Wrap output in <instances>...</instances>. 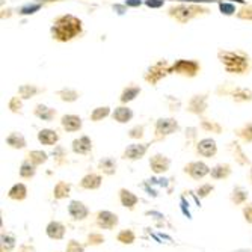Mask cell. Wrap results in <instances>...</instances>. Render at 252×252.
Instances as JSON below:
<instances>
[{
  "label": "cell",
  "instance_id": "cell-1",
  "mask_svg": "<svg viewBox=\"0 0 252 252\" xmlns=\"http://www.w3.org/2000/svg\"><path fill=\"white\" fill-rule=\"evenodd\" d=\"M83 31L82 20L73 14H63L58 17L50 28L52 38L59 42H68L79 36Z\"/></svg>",
  "mask_w": 252,
  "mask_h": 252
},
{
  "label": "cell",
  "instance_id": "cell-2",
  "mask_svg": "<svg viewBox=\"0 0 252 252\" xmlns=\"http://www.w3.org/2000/svg\"><path fill=\"white\" fill-rule=\"evenodd\" d=\"M218 59L223 65L225 71L230 74H243L249 70V58L242 52L219 50Z\"/></svg>",
  "mask_w": 252,
  "mask_h": 252
},
{
  "label": "cell",
  "instance_id": "cell-3",
  "mask_svg": "<svg viewBox=\"0 0 252 252\" xmlns=\"http://www.w3.org/2000/svg\"><path fill=\"white\" fill-rule=\"evenodd\" d=\"M202 12H205V9L198 5H177L169 9V15L175 18L178 23H181V25L190 21L192 18L198 17Z\"/></svg>",
  "mask_w": 252,
  "mask_h": 252
},
{
  "label": "cell",
  "instance_id": "cell-4",
  "mask_svg": "<svg viewBox=\"0 0 252 252\" xmlns=\"http://www.w3.org/2000/svg\"><path fill=\"white\" fill-rule=\"evenodd\" d=\"M169 74H171V65L166 61H158V62H156L154 65H151L148 68L147 73L144 74V79H145L147 83L154 86Z\"/></svg>",
  "mask_w": 252,
  "mask_h": 252
},
{
  "label": "cell",
  "instance_id": "cell-5",
  "mask_svg": "<svg viewBox=\"0 0 252 252\" xmlns=\"http://www.w3.org/2000/svg\"><path fill=\"white\" fill-rule=\"evenodd\" d=\"M199 70H201L199 62L193 59H178L171 65V74L175 73L185 77H195L199 73Z\"/></svg>",
  "mask_w": 252,
  "mask_h": 252
},
{
  "label": "cell",
  "instance_id": "cell-6",
  "mask_svg": "<svg viewBox=\"0 0 252 252\" xmlns=\"http://www.w3.org/2000/svg\"><path fill=\"white\" fill-rule=\"evenodd\" d=\"M178 130V123L174 118H160L156 123V134L157 137H165Z\"/></svg>",
  "mask_w": 252,
  "mask_h": 252
},
{
  "label": "cell",
  "instance_id": "cell-7",
  "mask_svg": "<svg viewBox=\"0 0 252 252\" xmlns=\"http://www.w3.org/2000/svg\"><path fill=\"white\" fill-rule=\"evenodd\" d=\"M196 151L202 157H213L218 153V145H216V142L212 139V137H204V139H201L198 142Z\"/></svg>",
  "mask_w": 252,
  "mask_h": 252
},
{
  "label": "cell",
  "instance_id": "cell-8",
  "mask_svg": "<svg viewBox=\"0 0 252 252\" xmlns=\"http://www.w3.org/2000/svg\"><path fill=\"white\" fill-rule=\"evenodd\" d=\"M185 171L192 178H195V180H201V178H204L207 174H210V168L205 165L204 162H192V163H189L185 168Z\"/></svg>",
  "mask_w": 252,
  "mask_h": 252
},
{
  "label": "cell",
  "instance_id": "cell-9",
  "mask_svg": "<svg viewBox=\"0 0 252 252\" xmlns=\"http://www.w3.org/2000/svg\"><path fill=\"white\" fill-rule=\"evenodd\" d=\"M169 158L163 154H156L150 158V166L156 174H163L169 169Z\"/></svg>",
  "mask_w": 252,
  "mask_h": 252
},
{
  "label": "cell",
  "instance_id": "cell-10",
  "mask_svg": "<svg viewBox=\"0 0 252 252\" xmlns=\"http://www.w3.org/2000/svg\"><path fill=\"white\" fill-rule=\"evenodd\" d=\"M147 150H148V144H131L126 148L124 158H128V160L142 158L145 156Z\"/></svg>",
  "mask_w": 252,
  "mask_h": 252
},
{
  "label": "cell",
  "instance_id": "cell-11",
  "mask_svg": "<svg viewBox=\"0 0 252 252\" xmlns=\"http://www.w3.org/2000/svg\"><path fill=\"white\" fill-rule=\"evenodd\" d=\"M61 124L63 127V130L66 131H79L82 128V118L77 115H63L61 118Z\"/></svg>",
  "mask_w": 252,
  "mask_h": 252
},
{
  "label": "cell",
  "instance_id": "cell-12",
  "mask_svg": "<svg viewBox=\"0 0 252 252\" xmlns=\"http://www.w3.org/2000/svg\"><path fill=\"white\" fill-rule=\"evenodd\" d=\"M97 222L101 228L104 230H112L113 226L118 223V216L113 215L112 212H100L98 216H97Z\"/></svg>",
  "mask_w": 252,
  "mask_h": 252
},
{
  "label": "cell",
  "instance_id": "cell-13",
  "mask_svg": "<svg viewBox=\"0 0 252 252\" xmlns=\"http://www.w3.org/2000/svg\"><path fill=\"white\" fill-rule=\"evenodd\" d=\"M68 212H70V215L74 219H77V220H82V219H85L89 215L88 207L83 202H80V201H71L70 207H68Z\"/></svg>",
  "mask_w": 252,
  "mask_h": 252
},
{
  "label": "cell",
  "instance_id": "cell-14",
  "mask_svg": "<svg viewBox=\"0 0 252 252\" xmlns=\"http://www.w3.org/2000/svg\"><path fill=\"white\" fill-rule=\"evenodd\" d=\"M205 109H207V95H195L190 98L189 106H188L189 112L199 115V113H202Z\"/></svg>",
  "mask_w": 252,
  "mask_h": 252
},
{
  "label": "cell",
  "instance_id": "cell-15",
  "mask_svg": "<svg viewBox=\"0 0 252 252\" xmlns=\"http://www.w3.org/2000/svg\"><path fill=\"white\" fill-rule=\"evenodd\" d=\"M112 118H113V121H117L120 124H126L133 118V110L127 106H120L113 110Z\"/></svg>",
  "mask_w": 252,
  "mask_h": 252
},
{
  "label": "cell",
  "instance_id": "cell-16",
  "mask_svg": "<svg viewBox=\"0 0 252 252\" xmlns=\"http://www.w3.org/2000/svg\"><path fill=\"white\" fill-rule=\"evenodd\" d=\"M38 141H39L42 145H49V147H52V145H55V144L59 141V134H58L55 130H52V128H44V130H41V131L38 133Z\"/></svg>",
  "mask_w": 252,
  "mask_h": 252
},
{
  "label": "cell",
  "instance_id": "cell-17",
  "mask_svg": "<svg viewBox=\"0 0 252 252\" xmlns=\"http://www.w3.org/2000/svg\"><path fill=\"white\" fill-rule=\"evenodd\" d=\"M91 150H93V141L88 136H82L73 141V151L76 154H88Z\"/></svg>",
  "mask_w": 252,
  "mask_h": 252
},
{
  "label": "cell",
  "instance_id": "cell-18",
  "mask_svg": "<svg viewBox=\"0 0 252 252\" xmlns=\"http://www.w3.org/2000/svg\"><path fill=\"white\" fill-rule=\"evenodd\" d=\"M33 113H35V117H38L42 121H47V123H50L56 117V110L52 109V107H47L45 104H38L35 107Z\"/></svg>",
  "mask_w": 252,
  "mask_h": 252
},
{
  "label": "cell",
  "instance_id": "cell-19",
  "mask_svg": "<svg viewBox=\"0 0 252 252\" xmlns=\"http://www.w3.org/2000/svg\"><path fill=\"white\" fill-rule=\"evenodd\" d=\"M47 236L50 237V239H55V240H59V239H62L63 237V234H65V226L61 223V222H56V220H53V222H50L49 225H47Z\"/></svg>",
  "mask_w": 252,
  "mask_h": 252
},
{
  "label": "cell",
  "instance_id": "cell-20",
  "mask_svg": "<svg viewBox=\"0 0 252 252\" xmlns=\"http://www.w3.org/2000/svg\"><path fill=\"white\" fill-rule=\"evenodd\" d=\"M80 186L85 189H98L101 186V177L97 174H88L82 178Z\"/></svg>",
  "mask_w": 252,
  "mask_h": 252
},
{
  "label": "cell",
  "instance_id": "cell-21",
  "mask_svg": "<svg viewBox=\"0 0 252 252\" xmlns=\"http://www.w3.org/2000/svg\"><path fill=\"white\" fill-rule=\"evenodd\" d=\"M6 144L11 147V148H15V150H21L26 147V139L25 136L18 131H12L8 137H6Z\"/></svg>",
  "mask_w": 252,
  "mask_h": 252
},
{
  "label": "cell",
  "instance_id": "cell-22",
  "mask_svg": "<svg viewBox=\"0 0 252 252\" xmlns=\"http://www.w3.org/2000/svg\"><path fill=\"white\" fill-rule=\"evenodd\" d=\"M139 94H141V88L139 86H134V85L133 86H127V88H124V91L121 93L120 100H121L123 104H126V103L133 101Z\"/></svg>",
  "mask_w": 252,
  "mask_h": 252
},
{
  "label": "cell",
  "instance_id": "cell-23",
  "mask_svg": "<svg viewBox=\"0 0 252 252\" xmlns=\"http://www.w3.org/2000/svg\"><path fill=\"white\" fill-rule=\"evenodd\" d=\"M9 198L11 199H15V201H21V199H25L26 195H28V189L26 186L23 185V183H17V185H14L9 190Z\"/></svg>",
  "mask_w": 252,
  "mask_h": 252
},
{
  "label": "cell",
  "instance_id": "cell-24",
  "mask_svg": "<svg viewBox=\"0 0 252 252\" xmlns=\"http://www.w3.org/2000/svg\"><path fill=\"white\" fill-rule=\"evenodd\" d=\"M120 198H121V204L127 209H133L136 205V202H137V196L134 193H131L130 190H127V189H121Z\"/></svg>",
  "mask_w": 252,
  "mask_h": 252
},
{
  "label": "cell",
  "instance_id": "cell-25",
  "mask_svg": "<svg viewBox=\"0 0 252 252\" xmlns=\"http://www.w3.org/2000/svg\"><path fill=\"white\" fill-rule=\"evenodd\" d=\"M98 168L104 174L112 175V174H115V171H117V163H115V160H113L112 157H104L98 162Z\"/></svg>",
  "mask_w": 252,
  "mask_h": 252
},
{
  "label": "cell",
  "instance_id": "cell-26",
  "mask_svg": "<svg viewBox=\"0 0 252 252\" xmlns=\"http://www.w3.org/2000/svg\"><path fill=\"white\" fill-rule=\"evenodd\" d=\"M38 93H39V89H38L35 85H21V86L18 88V95H20L23 100H29V98L35 97Z\"/></svg>",
  "mask_w": 252,
  "mask_h": 252
},
{
  "label": "cell",
  "instance_id": "cell-27",
  "mask_svg": "<svg viewBox=\"0 0 252 252\" xmlns=\"http://www.w3.org/2000/svg\"><path fill=\"white\" fill-rule=\"evenodd\" d=\"M58 95L62 101H66V103H73L79 98V93L74 89H70V88H65V89H61L58 91Z\"/></svg>",
  "mask_w": 252,
  "mask_h": 252
},
{
  "label": "cell",
  "instance_id": "cell-28",
  "mask_svg": "<svg viewBox=\"0 0 252 252\" xmlns=\"http://www.w3.org/2000/svg\"><path fill=\"white\" fill-rule=\"evenodd\" d=\"M70 189H71V186L68 185V183H65V181H59L58 185L55 186L53 195H55V198H56V199H62V198H65V196L70 195Z\"/></svg>",
  "mask_w": 252,
  "mask_h": 252
},
{
  "label": "cell",
  "instance_id": "cell-29",
  "mask_svg": "<svg viewBox=\"0 0 252 252\" xmlns=\"http://www.w3.org/2000/svg\"><path fill=\"white\" fill-rule=\"evenodd\" d=\"M110 115V107L107 106H103V107H95L93 112H91V121H101L104 118H107Z\"/></svg>",
  "mask_w": 252,
  "mask_h": 252
},
{
  "label": "cell",
  "instance_id": "cell-30",
  "mask_svg": "<svg viewBox=\"0 0 252 252\" xmlns=\"http://www.w3.org/2000/svg\"><path fill=\"white\" fill-rule=\"evenodd\" d=\"M210 174L213 178L220 180V178H226L228 175H230L231 169H230V165H216L215 168H212Z\"/></svg>",
  "mask_w": 252,
  "mask_h": 252
},
{
  "label": "cell",
  "instance_id": "cell-31",
  "mask_svg": "<svg viewBox=\"0 0 252 252\" xmlns=\"http://www.w3.org/2000/svg\"><path fill=\"white\" fill-rule=\"evenodd\" d=\"M234 101L242 103V101H251L252 100V91L246 89V88H237L233 94Z\"/></svg>",
  "mask_w": 252,
  "mask_h": 252
},
{
  "label": "cell",
  "instance_id": "cell-32",
  "mask_svg": "<svg viewBox=\"0 0 252 252\" xmlns=\"http://www.w3.org/2000/svg\"><path fill=\"white\" fill-rule=\"evenodd\" d=\"M28 157H29V158H28L29 162H32L35 166H38V165H42V163L47 162V154H45L44 151H39V150L31 151Z\"/></svg>",
  "mask_w": 252,
  "mask_h": 252
},
{
  "label": "cell",
  "instance_id": "cell-33",
  "mask_svg": "<svg viewBox=\"0 0 252 252\" xmlns=\"http://www.w3.org/2000/svg\"><path fill=\"white\" fill-rule=\"evenodd\" d=\"M36 169H35V165L32 162H29V160H26V162H23L21 166H20V175L23 178H32L35 175Z\"/></svg>",
  "mask_w": 252,
  "mask_h": 252
},
{
  "label": "cell",
  "instance_id": "cell-34",
  "mask_svg": "<svg viewBox=\"0 0 252 252\" xmlns=\"http://www.w3.org/2000/svg\"><path fill=\"white\" fill-rule=\"evenodd\" d=\"M8 107L11 112L14 113H21V109H23V101H21V97H12L8 103Z\"/></svg>",
  "mask_w": 252,
  "mask_h": 252
},
{
  "label": "cell",
  "instance_id": "cell-35",
  "mask_svg": "<svg viewBox=\"0 0 252 252\" xmlns=\"http://www.w3.org/2000/svg\"><path fill=\"white\" fill-rule=\"evenodd\" d=\"M237 134L242 137V139H245L248 142H252V124H246L245 127L237 130Z\"/></svg>",
  "mask_w": 252,
  "mask_h": 252
},
{
  "label": "cell",
  "instance_id": "cell-36",
  "mask_svg": "<svg viewBox=\"0 0 252 252\" xmlns=\"http://www.w3.org/2000/svg\"><path fill=\"white\" fill-rule=\"evenodd\" d=\"M118 242L126 243V245L133 243V242H134V234H133V231H130V230H123V231L118 234Z\"/></svg>",
  "mask_w": 252,
  "mask_h": 252
},
{
  "label": "cell",
  "instance_id": "cell-37",
  "mask_svg": "<svg viewBox=\"0 0 252 252\" xmlns=\"http://www.w3.org/2000/svg\"><path fill=\"white\" fill-rule=\"evenodd\" d=\"M237 18L252 21V6H245L240 11H237Z\"/></svg>",
  "mask_w": 252,
  "mask_h": 252
},
{
  "label": "cell",
  "instance_id": "cell-38",
  "mask_svg": "<svg viewBox=\"0 0 252 252\" xmlns=\"http://www.w3.org/2000/svg\"><path fill=\"white\" fill-rule=\"evenodd\" d=\"M219 9H220V12L225 14V15H233L234 12H237L234 5L226 3V2H225V3H220V5H219Z\"/></svg>",
  "mask_w": 252,
  "mask_h": 252
},
{
  "label": "cell",
  "instance_id": "cell-39",
  "mask_svg": "<svg viewBox=\"0 0 252 252\" xmlns=\"http://www.w3.org/2000/svg\"><path fill=\"white\" fill-rule=\"evenodd\" d=\"M66 252H83V245L76 240H70L66 245Z\"/></svg>",
  "mask_w": 252,
  "mask_h": 252
},
{
  "label": "cell",
  "instance_id": "cell-40",
  "mask_svg": "<svg viewBox=\"0 0 252 252\" xmlns=\"http://www.w3.org/2000/svg\"><path fill=\"white\" fill-rule=\"evenodd\" d=\"M246 198H248V195H246V192H245V190H242V189H237V190H234L233 201H234L236 204H240V202H243Z\"/></svg>",
  "mask_w": 252,
  "mask_h": 252
},
{
  "label": "cell",
  "instance_id": "cell-41",
  "mask_svg": "<svg viewBox=\"0 0 252 252\" xmlns=\"http://www.w3.org/2000/svg\"><path fill=\"white\" fill-rule=\"evenodd\" d=\"M202 128H205V130H213V131H216V133H220V130H222V127L219 126V124H216V123H209V121H202Z\"/></svg>",
  "mask_w": 252,
  "mask_h": 252
},
{
  "label": "cell",
  "instance_id": "cell-42",
  "mask_svg": "<svg viewBox=\"0 0 252 252\" xmlns=\"http://www.w3.org/2000/svg\"><path fill=\"white\" fill-rule=\"evenodd\" d=\"M128 136L133 137V139H139V137L144 136V127L141 126V127H134V128H131L130 133H128Z\"/></svg>",
  "mask_w": 252,
  "mask_h": 252
},
{
  "label": "cell",
  "instance_id": "cell-43",
  "mask_svg": "<svg viewBox=\"0 0 252 252\" xmlns=\"http://www.w3.org/2000/svg\"><path fill=\"white\" fill-rule=\"evenodd\" d=\"M212 190H213V186L212 185H204V186H201L198 189V195L199 196H207Z\"/></svg>",
  "mask_w": 252,
  "mask_h": 252
},
{
  "label": "cell",
  "instance_id": "cell-44",
  "mask_svg": "<svg viewBox=\"0 0 252 252\" xmlns=\"http://www.w3.org/2000/svg\"><path fill=\"white\" fill-rule=\"evenodd\" d=\"M145 5L150 8H160V6H163V0H147Z\"/></svg>",
  "mask_w": 252,
  "mask_h": 252
},
{
  "label": "cell",
  "instance_id": "cell-45",
  "mask_svg": "<svg viewBox=\"0 0 252 252\" xmlns=\"http://www.w3.org/2000/svg\"><path fill=\"white\" fill-rule=\"evenodd\" d=\"M243 213H245V219H246L248 222L252 223V204H251V205H246L245 210H243Z\"/></svg>",
  "mask_w": 252,
  "mask_h": 252
},
{
  "label": "cell",
  "instance_id": "cell-46",
  "mask_svg": "<svg viewBox=\"0 0 252 252\" xmlns=\"http://www.w3.org/2000/svg\"><path fill=\"white\" fill-rule=\"evenodd\" d=\"M126 5L127 6H139L141 5V0H127Z\"/></svg>",
  "mask_w": 252,
  "mask_h": 252
},
{
  "label": "cell",
  "instance_id": "cell-47",
  "mask_svg": "<svg viewBox=\"0 0 252 252\" xmlns=\"http://www.w3.org/2000/svg\"><path fill=\"white\" fill-rule=\"evenodd\" d=\"M251 178H252V169H251Z\"/></svg>",
  "mask_w": 252,
  "mask_h": 252
}]
</instances>
